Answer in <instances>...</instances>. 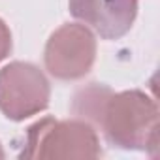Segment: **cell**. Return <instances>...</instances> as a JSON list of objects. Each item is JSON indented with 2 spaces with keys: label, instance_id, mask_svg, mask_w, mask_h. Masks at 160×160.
Segmentation results:
<instances>
[{
  "label": "cell",
  "instance_id": "1",
  "mask_svg": "<svg viewBox=\"0 0 160 160\" xmlns=\"http://www.w3.org/2000/svg\"><path fill=\"white\" fill-rule=\"evenodd\" d=\"M73 113L100 126L108 143L117 149L154 154L158 147V106L143 91L113 92L109 87L91 83L75 94Z\"/></svg>",
  "mask_w": 160,
  "mask_h": 160
},
{
  "label": "cell",
  "instance_id": "2",
  "mask_svg": "<svg viewBox=\"0 0 160 160\" xmlns=\"http://www.w3.org/2000/svg\"><path fill=\"white\" fill-rule=\"evenodd\" d=\"M102 147L94 126L85 119L43 117L30 124L19 158H98Z\"/></svg>",
  "mask_w": 160,
  "mask_h": 160
},
{
  "label": "cell",
  "instance_id": "3",
  "mask_svg": "<svg viewBox=\"0 0 160 160\" xmlns=\"http://www.w3.org/2000/svg\"><path fill=\"white\" fill-rule=\"evenodd\" d=\"M51 85L45 73L32 62L13 60L0 70V111L21 122L49 108Z\"/></svg>",
  "mask_w": 160,
  "mask_h": 160
},
{
  "label": "cell",
  "instance_id": "4",
  "mask_svg": "<svg viewBox=\"0 0 160 160\" xmlns=\"http://www.w3.org/2000/svg\"><path fill=\"white\" fill-rule=\"evenodd\" d=\"M96 38L85 25L64 23L45 43V70L60 81L83 79L96 62Z\"/></svg>",
  "mask_w": 160,
  "mask_h": 160
},
{
  "label": "cell",
  "instance_id": "5",
  "mask_svg": "<svg viewBox=\"0 0 160 160\" xmlns=\"http://www.w3.org/2000/svg\"><path fill=\"white\" fill-rule=\"evenodd\" d=\"M68 8L104 40L122 38L138 17V0H68Z\"/></svg>",
  "mask_w": 160,
  "mask_h": 160
},
{
  "label": "cell",
  "instance_id": "6",
  "mask_svg": "<svg viewBox=\"0 0 160 160\" xmlns=\"http://www.w3.org/2000/svg\"><path fill=\"white\" fill-rule=\"evenodd\" d=\"M12 49H13V40H12L10 27L4 23V19H0V62L8 58Z\"/></svg>",
  "mask_w": 160,
  "mask_h": 160
},
{
  "label": "cell",
  "instance_id": "7",
  "mask_svg": "<svg viewBox=\"0 0 160 160\" xmlns=\"http://www.w3.org/2000/svg\"><path fill=\"white\" fill-rule=\"evenodd\" d=\"M6 154H4V149H2V143H0V158H4Z\"/></svg>",
  "mask_w": 160,
  "mask_h": 160
}]
</instances>
